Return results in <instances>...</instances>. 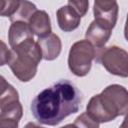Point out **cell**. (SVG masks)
Segmentation results:
<instances>
[{
    "label": "cell",
    "instance_id": "obj_1",
    "mask_svg": "<svg viewBox=\"0 0 128 128\" xmlns=\"http://www.w3.org/2000/svg\"><path fill=\"white\" fill-rule=\"evenodd\" d=\"M81 96L74 84L60 80L42 90L31 103L35 119L44 125L55 126L67 116L79 110Z\"/></svg>",
    "mask_w": 128,
    "mask_h": 128
},
{
    "label": "cell",
    "instance_id": "obj_2",
    "mask_svg": "<svg viewBox=\"0 0 128 128\" xmlns=\"http://www.w3.org/2000/svg\"><path fill=\"white\" fill-rule=\"evenodd\" d=\"M86 112L98 123H106L128 112V92L125 87L112 84L88 102Z\"/></svg>",
    "mask_w": 128,
    "mask_h": 128
},
{
    "label": "cell",
    "instance_id": "obj_3",
    "mask_svg": "<svg viewBox=\"0 0 128 128\" xmlns=\"http://www.w3.org/2000/svg\"><path fill=\"white\" fill-rule=\"evenodd\" d=\"M41 60V49L38 43L32 39L11 49L8 65L18 80L28 82L35 77Z\"/></svg>",
    "mask_w": 128,
    "mask_h": 128
},
{
    "label": "cell",
    "instance_id": "obj_4",
    "mask_svg": "<svg viewBox=\"0 0 128 128\" xmlns=\"http://www.w3.org/2000/svg\"><path fill=\"white\" fill-rule=\"evenodd\" d=\"M96 58V51L93 45L85 40H80L75 42L68 55V67L70 71L78 76H86L92 66V61Z\"/></svg>",
    "mask_w": 128,
    "mask_h": 128
},
{
    "label": "cell",
    "instance_id": "obj_5",
    "mask_svg": "<svg viewBox=\"0 0 128 128\" xmlns=\"http://www.w3.org/2000/svg\"><path fill=\"white\" fill-rule=\"evenodd\" d=\"M98 62L111 74L127 77L128 76V54L118 46H109L101 50L97 56Z\"/></svg>",
    "mask_w": 128,
    "mask_h": 128
},
{
    "label": "cell",
    "instance_id": "obj_6",
    "mask_svg": "<svg viewBox=\"0 0 128 128\" xmlns=\"http://www.w3.org/2000/svg\"><path fill=\"white\" fill-rule=\"evenodd\" d=\"M118 4L116 1L96 0L93 5L95 20L113 29L118 18Z\"/></svg>",
    "mask_w": 128,
    "mask_h": 128
},
{
    "label": "cell",
    "instance_id": "obj_7",
    "mask_svg": "<svg viewBox=\"0 0 128 128\" xmlns=\"http://www.w3.org/2000/svg\"><path fill=\"white\" fill-rule=\"evenodd\" d=\"M112 34V29L106 26L105 24L94 20L91 22L89 27L86 30L85 37L86 40L89 41L93 47L95 48H103L104 45L109 40Z\"/></svg>",
    "mask_w": 128,
    "mask_h": 128
},
{
    "label": "cell",
    "instance_id": "obj_8",
    "mask_svg": "<svg viewBox=\"0 0 128 128\" xmlns=\"http://www.w3.org/2000/svg\"><path fill=\"white\" fill-rule=\"evenodd\" d=\"M41 49L42 53V59L47 60V61H52L56 59L62 49V43L61 39L59 38L58 35L51 33L46 37L43 38H38L36 41Z\"/></svg>",
    "mask_w": 128,
    "mask_h": 128
},
{
    "label": "cell",
    "instance_id": "obj_9",
    "mask_svg": "<svg viewBox=\"0 0 128 128\" xmlns=\"http://www.w3.org/2000/svg\"><path fill=\"white\" fill-rule=\"evenodd\" d=\"M28 25L33 34L38 38H43L52 33L50 17L44 10H37L28 20Z\"/></svg>",
    "mask_w": 128,
    "mask_h": 128
},
{
    "label": "cell",
    "instance_id": "obj_10",
    "mask_svg": "<svg viewBox=\"0 0 128 128\" xmlns=\"http://www.w3.org/2000/svg\"><path fill=\"white\" fill-rule=\"evenodd\" d=\"M33 35L28 23L21 21L12 22L8 31V40L11 49L28 40H32Z\"/></svg>",
    "mask_w": 128,
    "mask_h": 128
},
{
    "label": "cell",
    "instance_id": "obj_11",
    "mask_svg": "<svg viewBox=\"0 0 128 128\" xmlns=\"http://www.w3.org/2000/svg\"><path fill=\"white\" fill-rule=\"evenodd\" d=\"M56 16L58 25L64 32L75 30L79 26L81 20V17L75 12V10L68 5L60 7L56 12Z\"/></svg>",
    "mask_w": 128,
    "mask_h": 128
},
{
    "label": "cell",
    "instance_id": "obj_12",
    "mask_svg": "<svg viewBox=\"0 0 128 128\" xmlns=\"http://www.w3.org/2000/svg\"><path fill=\"white\" fill-rule=\"evenodd\" d=\"M23 115V108L20 102L14 103L0 112V128H18Z\"/></svg>",
    "mask_w": 128,
    "mask_h": 128
},
{
    "label": "cell",
    "instance_id": "obj_13",
    "mask_svg": "<svg viewBox=\"0 0 128 128\" xmlns=\"http://www.w3.org/2000/svg\"><path fill=\"white\" fill-rule=\"evenodd\" d=\"M19 102L17 90L0 75V110Z\"/></svg>",
    "mask_w": 128,
    "mask_h": 128
},
{
    "label": "cell",
    "instance_id": "obj_14",
    "mask_svg": "<svg viewBox=\"0 0 128 128\" xmlns=\"http://www.w3.org/2000/svg\"><path fill=\"white\" fill-rule=\"evenodd\" d=\"M37 11V8L35 4L29 1H19V4L17 6V9L13 13V15L10 18L11 22L15 21H21V22H28L30 17Z\"/></svg>",
    "mask_w": 128,
    "mask_h": 128
},
{
    "label": "cell",
    "instance_id": "obj_15",
    "mask_svg": "<svg viewBox=\"0 0 128 128\" xmlns=\"http://www.w3.org/2000/svg\"><path fill=\"white\" fill-rule=\"evenodd\" d=\"M77 128H99L100 123H98L94 118H92L87 112L80 114L73 123Z\"/></svg>",
    "mask_w": 128,
    "mask_h": 128
},
{
    "label": "cell",
    "instance_id": "obj_16",
    "mask_svg": "<svg viewBox=\"0 0 128 128\" xmlns=\"http://www.w3.org/2000/svg\"><path fill=\"white\" fill-rule=\"evenodd\" d=\"M18 4L19 1H15V0H10V1L0 0V16L11 17L15 12V10L17 9Z\"/></svg>",
    "mask_w": 128,
    "mask_h": 128
},
{
    "label": "cell",
    "instance_id": "obj_17",
    "mask_svg": "<svg viewBox=\"0 0 128 128\" xmlns=\"http://www.w3.org/2000/svg\"><path fill=\"white\" fill-rule=\"evenodd\" d=\"M67 5L73 8L80 17H83L88 11L89 1H68Z\"/></svg>",
    "mask_w": 128,
    "mask_h": 128
},
{
    "label": "cell",
    "instance_id": "obj_18",
    "mask_svg": "<svg viewBox=\"0 0 128 128\" xmlns=\"http://www.w3.org/2000/svg\"><path fill=\"white\" fill-rule=\"evenodd\" d=\"M10 54H11V50H9L7 45L2 40H0V66L8 64L10 59Z\"/></svg>",
    "mask_w": 128,
    "mask_h": 128
},
{
    "label": "cell",
    "instance_id": "obj_19",
    "mask_svg": "<svg viewBox=\"0 0 128 128\" xmlns=\"http://www.w3.org/2000/svg\"><path fill=\"white\" fill-rule=\"evenodd\" d=\"M24 128H44V127H41V126H39L38 124H36L34 122H29L24 126Z\"/></svg>",
    "mask_w": 128,
    "mask_h": 128
},
{
    "label": "cell",
    "instance_id": "obj_20",
    "mask_svg": "<svg viewBox=\"0 0 128 128\" xmlns=\"http://www.w3.org/2000/svg\"><path fill=\"white\" fill-rule=\"evenodd\" d=\"M61 128H77V127L74 124H67V125H65V126H63Z\"/></svg>",
    "mask_w": 128,
    "mask_h": 128
}]
</instances>
